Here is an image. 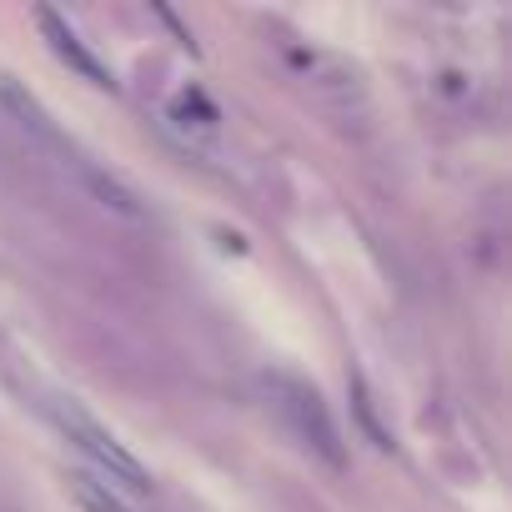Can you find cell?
<instances>
[{
  "instance_id": "1",
  "label": "cell",
  "mask_w": 512,
  "mask_h": 512,
  "mask_svg": "<svg viewBox=\"0 0 512 512\" xmlns=\"http://www.w3.org/2000/svg\"><path fill=\"white\" fill-rule=\"evenodd\" d=\"M51 407V422L61 427V437L76 447V452H86L101 472H106V482L116 487V492H126V497H151V472L81 407V402H71V397H56V402H46Z\"/></svg>"
},
{
  "instance_id": "2",
  "label": "cell",
  "mask_w": 512,
  "mask_h": 512,
  "mask_svg": "<svg viewBox=\"0 0 512 512\" xmlns=\"http://www.w3.org/2000/svg\"><path fill=\"white\" fill-rule=\"evenodd\" d=\"M0 106L11 111V121H16V126H21V131H26V136H31L41 151L61 156L66 166H81V156L66 146V136H61V126L51 121V111H46V106H41V101H36V96H31L21 81H11V76L0 81Z\"/></svg>"
},
{
  "instance_id": "3",
  "label": "cell",
  "mask_w": 512,
  "mask_h": 512,
  "mask_svg": "<svg viewBox=\"0 0 512 512\" xmlns=\"http://www.w3.org/2000/svg\"><path fill=\"white\" fill-rule=\"evenodd\" d=\"M277 387H282V397H287L282 407H287V412L297 417V427H302V437H307V442H312V447H317V452H322L327 462H337V467H342V447H337V427H332V417H327V407H322V397H317L312 387H302V382H287V377H282Z\"/></svg>"
},
{
  "instance_id": "4",
  "label": "cell",
  "mask_w": 512,
  "mask_h": 512,
  "mask_svg": "<svg viewBox=\"0 0 512 512\" xmlns=\"http://www.w3.org/2000/svg\"><path fill=\"white\" fill-rule=\"evenodd\" d=\"M36 21H41V31H46L51 51H56V56H61V61L76 71V76H86V81H91V86H101V91H116V76H111V71H106V66L86 51V41H81V36H76V31H71V26H66L56 11H36Z\"/></svg>"
},
{
  "instance_id": "5",
  "label": "cell",
  "mask_w": 512,
  "mask_h": 512,
  "mask_svg": "<svg viewBox=\"0 0 512 512\" xmlns=\"http://www.w3.org/2000/svg\"><path fill=\"white\" fill-rule=\"evenodd\" d=\"M81 171V181H86V191L106 206V211H116V216H126V221H141L146 216V206H141V196L131 191V186H121L116 176H106L101 166H91V161H81L76 166Z\"/></svg>"
},
{
  "instance_id": "6",
  "label": "cell",
  "mask_w": 512,
  "mask_h": 512,
  "mask_svg": "<svg viewBox=\"0 0 512 512\" xmlns=\"http://www.w3.org/2000/svg\"><path fill=\"white\" fill-rule=\"evenodd\" d=\"M66 492H71L86 512H136L131 497L116 492V487H111L106 477H96V472H66Z\"/></svg>"
}]
</instances>
